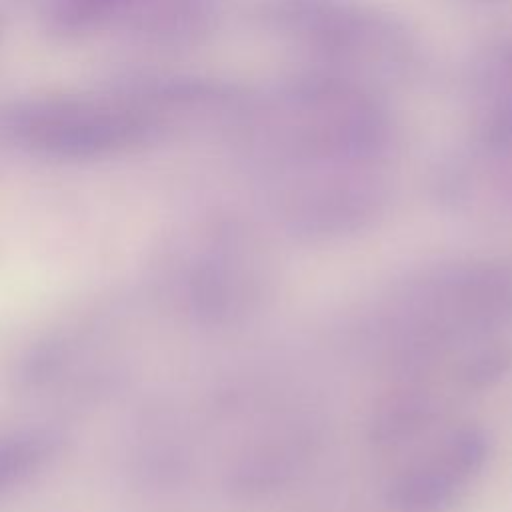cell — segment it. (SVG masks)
<instances>
[{"label":"cell","mask_w":512,"mask_h":512,"mask_svg":"<svg viewBox=\"0 0 512 512\" xmlns=\"http://www.w3.org/2000/svg\"><path fill=\"white\" fill-rule=\"evenodd\" d=\"M468 480L470 476L442 444L432 460L416 464L394 480L390 502L400 512H442Z\"/></svg>","instance_id":"obj_1"},{"label":"cell","mask_w":512,"mask_h":512,"mask_svg":"<svg viewBox=\"0 0 512 512\" xmlns=\"http://www.w3.org/2000/svg\"><path fill=\"white\" fill-rule=\"evenodd\" d=\"M430 410L432 406L422 392L404 390L390 396L374 416V438L380 442H400L428 422Z\"/></svg>","instance_id":"obj_2"},{"label":"cell","mask_w":512,"mask_h":512,"mask_svg":"<svg viewBox=\"0 0 512 512\" xmlns=\"http://www.w3.org/2000/svg\"><path fill=\"white\" fill-rule=\"evenodd\" d=\"M50 452L48 438L18 434L0 440V490L36 470Z\"/></svg>","instance_id":"obj_3"},{"label":"cell","mask_w":512,"mask_h":512,"mask_svg":"<svg viewBox=\"0 0 512 512\" xmlns=\"http://www.w3.org/2000/svg\"><path fill=\"white\" fill-rule=\"evenodd\" d=\"M512 366V352L504 346H494L490 350L480 352L466 366V380L470 386H490L498 382Z\"/></svg>","instance_id":"obj_4"}]
</instances>
